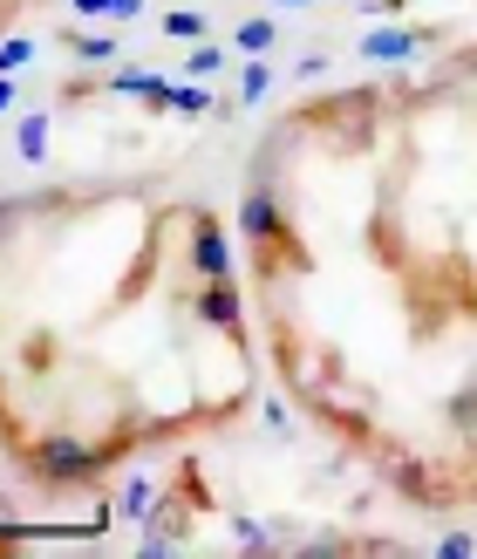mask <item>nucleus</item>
<instances>
[{
  "label": "nucleus",
  "mask_w": 477,
  "mask_h": 559,
  "mask_svg": "<svg viewBox=\"0 0 477 559\" xmlns=\"http://www.w3.org/2000/svg\"><path fill=\"white\" fill-rule=\"evenodd\" d=\"M164 35H171V41H199V35H205V14L171 8V14H164Z\"/></svg>",
  "instance_id": "obj_13"
},
{
  "label": "nucleus",
  "mask_w": 477,
  "mask_h": 559,
  "mask_svg": "<svg viewBox=\"0 0 477 559\" xmlns=\"http://www.w3.org/2000/svg\"><path fill=\"white\" fill-rule=\"evenodd\" d=\"M266 430L273 437H294V416H287V403H279V396H266Z\"/></svg>",
  "instance_id": "obj_22"
},
{
  "label": "nucleus",
  "mask_w": 477,
  "mask_h": 559,
  "mask_svg": "<svg viewBox=\"0 0 477 559\" xmlns=\"http://www.w3.org/2000/svg\"><path fill=\"white\" fill-rule=\"evenodd\" d=\"M184 69H191V75H218V69H226V48H191Z\"/></svg>",
  "instance_id": "obj_19"
},
{
  "label": "nucleus",
  "mask_w": 477,
  "mask_h": 559,
  "mask_svg": "<svg viewBox=\"0 0 477 559\" xmlns=\"http://www.w3.org/2000/svg\"><path fill=\"white\" fill-rule=\"evenodd\" d=\"M151 506H157V485H151V478H130V491H123V519H151Z\"/></svg>",
  "instance_id": "obj_16"
},
{
  "label": "nucleus",
  "mask_w": 477,
  "mask_h": 559,
  "mask_svg": "<svg viewBox=\"0 0 477 559\" xmlns=\"http://www.w3.org/2000/svg\"><path fill=\"white\" fill-rule=\"evenodd\" d=\"M273 41H279V27H273L266 14H260V21H239V27H232V48H239V55H266Z\"/></svg>",
  "instance_id": "obj_10"
},
{
  "label": "nucleus",
  "mask_w": 477,
  "mask_h": 559,
  "mask_svg": "<svg viewBox=\"0 0 477 559\" xmlns=\"http://www.w3.org/2000/svg\"><path fill=\"white\" fill-rule=\"evenodd\" d=\"M191 266H199V280H232V239L212 212L191 218Z\"/></svg>",
  "instance_id": "obj_3"
},
{
  "label": "nucleus",
  "mask_w": 477,
  "mask_h": 559,
  "mask_svg": "<svg viewBox=\"0 0 477 559\" xmlns=\"http://www.w3.org/2000/svg\"><path fill=\"white\" fill-rule=\"evenodd\" d=\"M470 552H477L470 533H443V539H437V559H470Z\"/></svg>",
  "instance_id": "obj_20"
},
{
  "label": "nucleus",
  "mask_w": 477,
  "mask_h": 559,
  "mask_svg": "<svg viewBox=\"0 0 477 559\" xmlns=\"http://www.w3.org/2000/svg\"><path fill=\"white\" fill-rule=\"evenodd\" d=\"M239 239H246V246H260V253H266L273 239H287V212H279L273 191H260V185L246 191V205H239Z\"/></svg>",
  "instance_id": "obj_4"
},
{
  "label": "nucleus",
  "mask_w": 477,
  "mask_h": 559,
  "mask_svg": "<svg viewBox=\"0 0 477 559\" xmlns=\"http://www.w3.org/2000/svg\"><path fill=\"white\" fill-rule=\"evenodd\" d=\"M375 471L389 485H396L409 506H424V512H437V506H451V491H437V478H430V464L424 457H409L403 443H375Z\"/></svg>",
  "instance_id": "obj_2"
},
{
  "label": "nucleus",
  "mask_w": 477,
  "mask_h": 559,
  "mask_svg": "<svg viewBox=\"0 0 477 559\" xmlns=\"http://www.w3.org/2000/svg\"><path fill=\"white\" fill-rule=\"evenodd\" d=\"M151 103H157V109H178V117H205V109H218V103L199 90V82H164Z\"/></svg>",
  "instance_id": "obj_8"
},
{
  "label": "nucleus",
  "mask_w": 477,
  "mask_h": 559,
  "mask_svg": "<svg viewBox=\"0 0 477 559\" xmlns=\"http://www.w3.org/2000/svg\"><path fill=\"white\" fill-rule=\"evenodd\" d=\"M27 62H35V41H21V35H14V41H0V75H21Z\"/></svg>",
  "instance_id": "obj_18"
},
{
  "label": "nucleus",
  "mask_w": 477,
  "mask_h": 559,
  "mask_svg": "<svg viewBox=\"0 0 477 559\" xmlns=\"http://www.w3.org/2000/svg\"><path fill=\"white\" fill-rule=\"evenodd\" d=\"M103 90H117V96H157V90H164V75H151V69H109V75H103Z\"/></svg>",
  "instance_id": "obj_9"
},
{
  "label": "nucleus",
  "mask_w": 477,
  "mask_h": 559,
  "mask_svg": "<svg viewBox=\"0 0 477 559\" xmlns=\"http://www.w3.org/2000/svg\"><path fill=\"white\" fill-rule=\"evenodd\" d=\"M232 533H239V552H273L279 546L266 525H252V519H232Z\"/></svg>",
  "instance_id": "obj_17"
},
{
  "label": "nucleus",
  "mask_w": 477,
  "mask_h": 559,
  "mask_svg": "<svg viewBox=\"0 0 477 559\" xmlns=\"http://www.w3.org/2000/svg\"><path fill=\"white\" fill-rule=\"evenodd\" d=\"M307 403H314L334 430H348V437H369V430H375V403H369V396H348L342 382L321 389V396H307Z\"/></svg>",
  "instance_id": "obj_5"
},
{
  "label": "nucleus",
  "mask_w": 477,
  "mask_h": 559,
  "mask_svg": "<svg viewBox=\"0 0 477 559\" xmlns=\"http://www.w3.org/2000/svg\"><path fill=\"white\" fill-rule=\"evenodd\" d=\"M27 464H35L41 485H90L96 471L109 464V451H96L82 430H48L35 451H27Z\"/></svg>",
  "instance_id": "obj_1"
},
{
  "label": "nucleus",
  "mask_w": 477,
  "mask_h": 559,
  "mask_svg": "<svg viewBox=\"0 0 477 559\" xmlns=\"http://www.w3.org/2000/svg\"><path fill=\"white\" fill-rule=\"evenodd\" d=\"M273 90V69L260 62V55H252V62H246V75H239V103H260Z\"/></svg>",
  "instance_id": "obj_14"
},
{
  "label": "nucleus",
  "mask_w": 477,
  "mask_h": 559,
  "mask_svg": "<svg viewBox=\"0 0 477 559\" xmlns=\"http://www.w3.org/2000/svg\"><path fill=\"white\" fill-rule=\"evenodd\" d=\"M199 314H205V328H218V334H232V342H239V294H232V280H205Z\"/></svg>",
  "instance_id": "obj_7"
},
{
  "label": "nucleus",
  "mask_w": 477,
  "mask_h": 559,
  "mask_svg": "<svg viewBox=\"0 0 477 559\" xmlns=\"http://www.w3.org/2000/svg\"><path fill=\"white\" fill-rule=\"evenodd\" d=\"M424 41H430L424 27H369V35H361V55H369V62H409Z\"/></svg>",
  "instance_id": "obj_6"
},
{
  "label": "nucleus",
  "mask_w": 477,
  "mask_h": 559,
  "mask_svg": "<svg viewBox=\"0 0 477 559\" xmlns=\"http://www.w3.org/2000/svg\"><path fill=\"white\" fill-rule=\"evenodd\" d=\"M75 14H109V21H136L144 0H75Z\"/></svg>",
  "instance_id": "obj_15"
},
{
  "label": "nucleus",
  "mask_w": 477,
  "mask_h": 559,
  "mask_svg": "<svg viewBox=\"0 0 477 559\" xmlns=\"http://www.w3.org/2000/svg\"><path fill=\"white\" fill-rule=\"evenodd\" d=\"M14 103H21V82H14V75H0V117H8Z\"/></svg>",
  "instance_id": "obj_23"
},
{
  "label": "nucleus",
  "mask_w": 477,
  "mask_h": 559,
  "mask_svg": "<svg viewBox=\"0 0 477 559\" xmlns=\"http://www.w3.org/2000/svg\"><path fill=\"white\" fill-rule=\"evenodd\" d=\"M451 416H457V424H477V382H464L451 396Z\"/></svg>",
  "instance_id": "obj_21"
},
{
  "label": "nucleus",
  "mask_w": 477,
  "mask_h": 559,
  "mask_svg": "<svg viewBox=\"0 0 477 559\" xmlns=\"http://www.w3.org/2000/svg\"><path fill=\"white\" fill-rule=\"evenodd\" d=\"M14 151L35 164V157H48V117L35 109V117H21V130H14Z\"/></svg>",
  "instance_id": "obj_11"
},
{
  "label": "nucleus",
  "mask_w": 477,
  "mask_h": 559,
  "mask_svg": "<svg viewBox=\"0 0 477 559\" xmlns=\"http://www.w3.org/2000/svg\"><path fill=\"white\" fill-rule=\"evenodd\" d=\"M273 8H314V0H273Z\"/></svg>",
  "instance_id": "obj_25"
},
{
  "label": "nucleus",
  "mask_w": 477,
  "mask_h": 559,
  "mask_svg": "<svg viewBox=\"0 0 477 559\" xmlns=\"http://www.w3.org/2000/svg\"><path fill=\"white\" fill-rule=\"evenodd\" d=\"M62 48H75V62H96V69H103V62H117V55H123V48L109 41V35H69Z\"/></svg>",
  "instance_id": "obj_12"
},
{
  "label": "nucleus",
  "mask_w": 477,
  "mask_h": 559,
  "mask_svg": "<svg viewBox=\"0 0 477 559\" xmlns=\"http://www.w3.org/2000/svg\"><path fill=\"white\" fill-rule=\"evenodd\" d=\"M403 0H361V14H396Z\"/></svg>",
  "instance_id": "obj_24"
}]
</instances>
